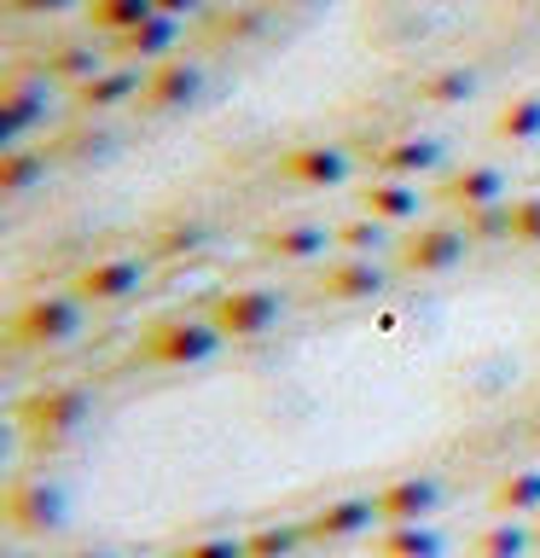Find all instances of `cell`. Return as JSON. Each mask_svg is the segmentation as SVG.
I'll return each mask as SVG.
<instances>
[{"mask_svg":"<svg viewBox=\"0 0 540 558\" xmlns=\"http://www.w3.org/2000/svg\"><path fill=\"white\" fill-rule=\"evenodd\" d=\"M76 558H105V553H76Z\"/></svg>","mask_w":540,"mask_h":558,"instance_id":"cell-24","label":"cell"},{"mask_svg":"<svg viewBox=\"0 0 540 558\" xmlns=\"http://www.w3.org/2000/svg\"><path fill=\"white\" fill-rule=\"evenodd\" d=\"M326 239L331 233H320V227H273V233L261 239V251L279 256V262H308V256L326 251Z\"/></svg>","mask_w":540,"mask_h":558,"instance_id":"cell-10","label":"cell"},{"mask_svg":"<svg viewBox=\"0 0 540 558\" xmlns=\"http://www.w3.org/2000/svg\"><path fill=\"white\" fill-rule=\"evenodd\" d=\"M494 506L505 518H512V512H535V506H540V471H517V477H505L494 488Z\"/></svg>","mask_w":540,"mask_h":558,"instance_id":"cell-14","label":"cell"},{"mask_svg":"<svg viewBox=\"0 0 540 558\" xmlns=\"http://www.w3.org/2000/svg\"><path fill=\"white\" fill-rule=\"evenodd\" d=\"M366 216L372 221H407V216H418V192H407V186H366Z\"/></svg>","mask_w":540,"mask_h":558,"instance_id":"cell-12","label":"cell"},{"mask_svg":"<svg viewBox=\"0 0 540 558\" xmlns=\"http://www.w3.org/2000/svg\"><path fill=\"white\" fill-rule=\"evenodd\" d=\"M430 506H435V483L430 477H401V483H390V488L372 495V512L383 523H418Z\"/></svg>","mask_w":540,"mask_h":558,"instance_id":"cell-4","label":"cell"},{"mask_svg":"<svg viewBox=\"0 0 540 558\" xmlns=\"http://www.w3.org/2000/svg\"><path fill=\"white\" fill-rule=\"evenodd\" d=\"M366 523H378L372 500H338V506H326V512L308 518V535L314 541H343V535H360Z\"/></svg>","mask_w":540,"mask_h":558,"instance_id":"cell-8","label":"cell"},{"mask_svg":"<svg viewBox=\"0 0 540 558\" xmlns=\"http://www.w3.org/2000/svg\"><path fill=\"white\" fill-rule=\"evenodd\" d=\"M70 331H76V303H64V296H41V303L17 314V338L24 343H59Z\"/></svg>","mask_w":540,"mask_h":558,"instance_id":"cell-5","label":"cell"},{"mask_svg":"<svg viewBox=\"0 0 540 558\" xmlns=\"http://www.w3.org/2000/svg\"><path fill=\"white\" fill-rule=\"evenodd\" d=\"M216 343H221V331L204 326V320H163V326H151V338L139 343V355L163 361V366H181V361H204Z\"/></svg>","mask_w":540,"mask_h":558,"instance_id":"cell-2","label":"cell"},{"mask_svg":"<svg viewBox=\"0 0 540 558\" xmlns=\"http://www.w3.org/2000/svg\"><path fill=\"white\" fill-rule=\"evenodd\" d=\"M378 553L383 558H435V535L418 530V523H395V530L378 541Z\"/></svg>","mask_w":540,"mask_h":558,"instance_id":"cell-13","label":"cell"},{"mask_svg":"<svg viewBox=\"0 0 540 558\" xmlns=\"http://www.w3.org/2000/svg\"><path fill=\"white\" fill-rule=\"evenodd\" d=\"M494 192H500V174L494 169H465V174H453L447 198L465 204V209H477V204H494Z\"/></svg>","mask_w":540,"mask_h":558,"instance_id":"cell-15","label":"cell"},{"mask_svg":"<svg viewBox=\"0 0 540 558\" xmlns=\"http://www.w3.org/2000/svg\"><path fill=\"white\" fill-rule=\"evenodd\" d=\"M505 233L517 244H540V198H523V204L505 209Z\"/></svg>","mask_w":540,"mask_h":558,"instance_id":"cell-17","label":"cell"},{"mask_svg":"<svg viewBox=\"0 0 540 558\" xmlns=\"http://www.w3.org/2000/svg\"><path fill=\"white\" fill-rule=\"evenodd\" d=\"M331 239H338L343 251H378V244H383V227H378V221H348V227H338Z\"/></svg>","mask_w":540,"mask_h":558,"instance_id":"cell-19","label":"cell"},{"mask_svg":"<svg viewBox=\"0 0 540 558\" xmlns=\"http://www.w3.org/2000/svg\"><path fill=\"white\" fill-rule=\"evenodd\" d=\"M82 408H87L82 390H47V396L29 401V418H35V425H47V430H70L82 418Z\"/></svg>","mask_w":540,"mask_h":558,"instance_id":"cell-11","label":"cell"},{"mask_svg":"<svg viewBox=\"0 0 540 558\" xmlns=\"http://www.w3.org/2000/svg\"><path fill=\"white\" fill-rule=\"evenodd\" d=\"M174 558H244V541H192Z\"/></svg>","mask_w":540,"mask_h":558,"instance_id":"cell-20","label":"cell"},{"mask_svg":"<svg viewBox=\"0 0 540 558\" xmlns=\"http://www.w3.org/2000/svg\"><path fill=\"white\" fill-rule=\"evenodd\" d=\"M523 547H529V541H523L517 530H494V535L482 541V553H488V558H517Z\"/></svg>","mask_w":540,"mask_h":558,"instance_id":"cell-22","label":"cell"},{"mask_svg":"<svg viewBox=\"0 0 540 558\" xmlns=\"http://www.w3.org/2000/svg\"><path fill=\"white\" fill-rule=\"evenodd\" d=\"M378 286H383V274L366 256L331 262V268L320 274V296H331V303H360V296H372Z\"/></svg>","mask_w":540,"mask_h":558,"instance_id":"cell-7","label":"cell"},{"mask_svg":"<svg viewBox=\"0 0 540 558\" xmlns=\"http://www.w3.org/2000/svg\"><path fill=\"white\" fill-rule=\"evenodd\" d=\"M459 256H465V233H459V227H425V233H413L407 251H401V262H407L413 274H442Z\"/></svg>","mask_w":540,"mask_h":558,"instance_id":"cell-3","label":"cell"},{"mask_svg":"<svg viewBox=\"0 0 540 558\" xmlns=\"http://www.w3.org/2000/svg\"><path fill=\"white\" fill-rule=\"evenodd\" d=\"M134 286H139V262L116 256V262H94V268H82L76 296H82V303H116V296H128Z\"/></svg>","mask_w":540,"mask_h":558,"instance_id":"cell-6","label":"cell"},{"mask_svg":"<svg viewBox=\"0 0 540 558\" xmlns=\"http://www.w3.org/2000/svg\"><path fill=\"white\" fill-rule=\"evenodd\" d=\"M383 163H390V169H430L435 163V146H395Z\"/></svg>","mask_w":540,"mask_h":558,"instance_id":"cell-21","label":"cell"},{"mask_svg":"<svg viewBox=\"0 0 540 558\" xmlns=\"http://www.w3.org/2000/svg\"><path fill=\"white\" fill-rule=\"evenodd\" d=\"M279 169H285L291 181H303V186H338L348 163H343V151H326V146H314V151H291Z\"/></svg>","mask_w":540,"mask_h":558,"instance_id":"cell-9","label":"cell"},{"mask_svg":"<svg viewBox=\"0 0 540 558\" xmlns=\"http://www.w3.org/2000/svg\"><path fill=\"white\" fill-rule=\"evenodd\" d=\"M535 129H540V99H523L500 117V134H512V140H529Z\"/></svg>","mask_w":540,"mask_h":558,"instance_id":"cell-18","label":"cell"},{"mask_svg":"<svg viewBox=\"0 0 540 558\" xmlns=\"http://www.w3.org/2000/svg\"><path fill=\"white\" fill-rule=\"evenodd\" d=\"M273 320H279V296L261 291V286H238L216 303V320L209 326H216L221 338H256V331H268Z\"/></svg>","mask_w":540,"mask_h":558,"instance_id":"cell-1","label":"cell"},{"mask_svg":"<svg viewBox=\"0 0 540 558\" xmlns=\"http://www.w3.org/2000/svg\"><path fill=\"white\" fill-rule=\"evenodd\" d=\"M303 535L308 530H256V535H244V558H285V553H296Z\"/></svg>","mask_w":540,"mask_h":558,"instance_id":"cell-16","label":"cell"},{"mask_svg":"<svg viewBox=\"0 0 540 558\" xmlns=\"http://www.w3.org/2000/svg\"><path fill=\"white\" fill-rule=\"evenodd\" d=\"M181 87H192V76H181V70H174V76H163V82L151 87V99H157V105H169V99H181Z\"/></svg>","mask_w":540,"mask_h":558,"instance_id":"cell-23","label":"cell"}]
</instances>
